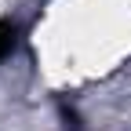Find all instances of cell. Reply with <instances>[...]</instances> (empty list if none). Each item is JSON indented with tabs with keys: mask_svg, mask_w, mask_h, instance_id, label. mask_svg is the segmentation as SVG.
I'll list each match as a JSON object with an SVG mask.
<instances>
[{
	"mask_svg": "<svg viewBox=\"0 0 131 131\" xmlns=\"http://www.w3.org/2000/svg\"><path fill=\"white\" fill-rule=\"evenodd\" d=\"M15 40H18V26L0 18V58H4V55L11 51V47H15Z\"/></svg>",
	"mask_w": 131,
	"mask_h": 131,
	"instance_id": "1",
	"label": "cell"
}]
</instances>
